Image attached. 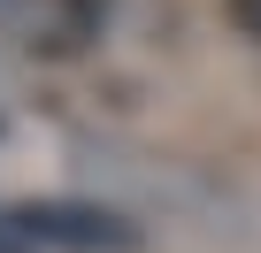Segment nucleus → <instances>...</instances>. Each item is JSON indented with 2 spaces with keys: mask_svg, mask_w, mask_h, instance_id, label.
<instances>
[{
  "mask_svg": "<svg viewBox=\"0 0 261 253\" xmlns=\"http://www.w3.org/2000/svg\"><path fill=\"white\" fill-rule=\"evenodd\" d=\"M123 245L130 230L115 222V215H100V207H16V215H0V245Z\"/></svg>",
  "mask_w": 261,
  "mask_h": 253,
  "instance_id": "1",
  "label": "nucleus"
},
{
  "mask_svg": "<svg viewBox=\"0 0 261 253\" xmlns=\"http://www.w3.org/2000/svg\"><path fill=\"white\" fill-rule=\"evenodd\" d=\"M230 8H238V23H246V31L261 39V0H230Z\"/></svg>",
  "mask_w": 261,
  "mask_h": 253,
  "instance_id": "2",
  "label": "nucleus"
}]
</instances>
